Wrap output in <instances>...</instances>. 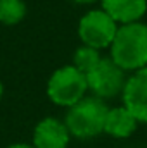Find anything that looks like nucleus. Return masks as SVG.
<instances>
[{"instance_id":"obj_1","label":"nucleus","mask_w":147,"mask_h":148,"mask_svg":"<svg viewBox=\"0 0 147 148\" xmlns=\"http://www.w3.org/2000/svg\"><path fill=\"white\" fill-rule=\"evenodd\" d=\"M111 59L123 71L147 67V26L140 23L121 24L111 43Z\"/></svg>"},{"instance_id":"obj_3","label":"nucleus","mask_w":147,"mask_h":148,"mask_svg":"<svg viewBox=\"0 0 147 148\" xmlns=\"http://www.w3.org/2000/svg\"><path fill=\"white\" fill-rule=\"evenodd\" d=\"M87 90V76L80 73L74 66H64L57 69L50 76L47 84L49 98L61 107H73L81 98H85Z\"/></svg>"},{"instance_id":"obj_14","label":"nucleus","mask_w":147,"mask_h":148,"mask_svg":"<svg viewBox=\"0 0 147 148\" xmlns=\"http://www.w3.org/2000/svg\"><path fill=\"white\" fill-rule=\"evenodd\" d=\"M2 93H3V86H2V83H0V98H2Z\"/></svg>"},{"instance_id":"obj_13","label":"nucleus","mask_w":147,"mask_h":148,"mask_svg":"<svg viewBox=\"0 0 147 148\" xmlns=\"http://www.w3.org/2000/svg\"><path fill=\"white\" fill-rule=\"evenodd\" d=\"M73 2H78V3H90V2H94V0H73Z\"/></svg>"},{"instance_id":"obj_10","label":"nucleus","mask_w":147,"mask_h":148,"mask_svg":"<svg viewBox=\"0 0 147 148\" xmlns=\"http://www.w3.org/2000/svg\"><path fill=\"white\" fill-rule=\"evenodd\" d=\"M26 14L23 0H0V23L5 26L17 24Z\"/></svg>"},{"instance_id":"obj_11","label":"nucleus","mask_w":147,"mask_h":148,"mask_svg":"<svg viewBox=\"0 0 147 148\" xmlns=\"http://www.w3.org/2000/svg\"><path fill=\"white\" fill-rule=\"evenodd\" d=\"M101 55H99V50H95V48H92V47H81V48H78L76 52H74V59H73V66L80 71V73H83L85 76L90 73V71H94V67L101 62Z\"/></svg>"},{"instance_id":"obj_9","label":"nucleus","mask_w":147,"mask_h":148,"mask_svg":"<svg viewBox=\"0 0 147 148\" xmlns=\"http://www.w3.org/2000/svg\"><path fill=\"white\" fill-rule=\"evenodd\" d=\"M137 124L139 121L125 105L107 109L106 121H104V133L112 138H128L137 129Z\"/></svg>"},{"instance_id":"obj_5","label":"nucleus","mask_w":147,"mask_h":148,"mask_svg":"<svg viewBox=\"0 0 147 148\" xmlns=\"http://www.w3.org/2000/svg\"><path fill=\"white\" fill-rule=\"evenodd\" d=\"M87 84L97 98H112L125 90V71L112 59H101L94 71L87 74Z\"/></svg>"},{"instance_id":"obj_2","label":"nucleus","mask_w":147,"mask_h":148,"mask_svg":"<svg viewBox=\"0 0 147 148\" xmlns=\"http://www.w3.org/2000/svg\"><path fill=\"white\" fill-rule=\"evenodd\" d=\"M107 107L97 97L81 98L78 103L69 107L66 114V127L71 136L80 140L94 138L104 133V121H106Z\"/></svg>"},{"instance_id":"obj_7","label":"nucleus","mask_w":147,"mask_h":148,"mask_svg":"<svg viewBox=\"0 0 147 148\" xmlns=\"http://www.w3.org/2000/svg\"><path fill=\"white\" fill-rule=\"evenodd\" d=\"M69 131L64 122L55 117H45L37 124L33 131V147L35 148H68Z\"/></svg>"},{"instance_id":"obj_4","label":"nucleus","mask_w":147,"mask_h":148,"mask_svg":"<svg viewBox=\"0 0 147 148\" xmlns=\"http://www.w3.org/2000/svg\"><path fill=\"white\" fill-rule=\"evenodd\" d=\"M118 28H119L118 23L106 10H90L80 19L78 35L87 47L101 50L111 47Z\"/></svg>"},{"instance_id":"obj_6","label":"nucleus","mask_w":147,"mask_h":148,"mask_svg":"<svg viewBox=\"0 0 147 148\" xmlns=\"http://www.w3.org/2000/svg\"><path fill=\"white\" fill-rule=\"evenodd\" d=\"M123 102L139 122L147 124V67L135 71L130 79H126Z\"/></svg>"},{"instance_id":"obj_12","label":"nucleus","mask_w":147,"mask_h":148,"mask_svg":"<svg viewBox=\"0 0 147 148\" xmlns=\"http://www.w3.org/2000/svg\"><path fill=\"white\" fill-rule=\"evenodd\" d=\"M7 148H35L33 145H26V143H14V145H9Z\"/></svg>"},{"instance_id":"obj_8","label":"nucleus","mask_w":147,"mask_h":148,"mask_svg":"<svg viewBox=\"0 0 147 148\" xmlns=\"http://www.w3.org/2000/svg\"><path fill=\"white\" fill-rule=\"evenodd\" d=\"M102 7L116 23L130 24L144 16L147 0H102Z\"/></svg>"}]
</instances>
